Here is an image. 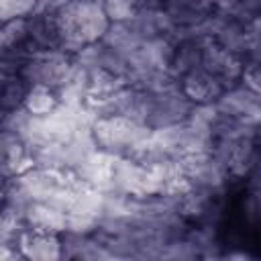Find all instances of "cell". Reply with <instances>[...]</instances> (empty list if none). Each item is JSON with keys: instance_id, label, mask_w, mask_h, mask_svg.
I'll use <instances>...</instances> for the list:
<instances>
[{"instance_id": "cell-11", "label": "cell", "mask_w": 261, "mask_h": 261, "mask_svg": "<svg viewBox=\"0 0 261 261\" xmlns=\"http://www.w3.org/2000/svg\"><path fill=\"white\" fill-rule=\"evenodd\" d=\"M241 84H245L253 92L261 94V63L245 61V67H243V73H241Z\"/></svg>"}, {"instance_id": "cell-8", "label": "cell", "mask_w": 261, "mask_h": 261, "mask_svg": "<svg viewBox=\"0 0 261 261\" xmlns=\"http://www.w3.org/2000/svg\"><path fill=\"white\" fill-rule=\"evenodd\" d=\"M0 39H2V49H14L27 43L29 41V16L4 22Z\"/></svg>"}, {"instance_id": "cell-2", "label": "cell", "mask_w": 261, "mask_h": 261, "mask_svg": "<svg viewBox=\"0 0 261 261\" xmlns=\"http://www.w3.org/2000/svg\"><path fill=\"white\" fill-rule=\"evenodd\" d=\"M192 108H194V102L181 92L177 84L165 92L153 94V108L147 118V126L163 128V126L186 122L192 114Z\"/></svg>"}, {"instance_id": "cell-1", "label": "cell", "mask_w": 261, "mask_h": 261, "mask_svg": "<svg viewBox=\"0 0 261 261\" xmlns=\"http://www.w3.org/2000/svg\"><path fill=\"white\" fill-rule=\"evenodd\" d=\"M51 14L59 49L71 55L80 53L92 43H98L110 27V18L96 0H65L53 8Z\"/></svg>"}, {"instance_id": "cell-9", "label": "cell", "mask_w": 261, "mask_h": 261, "mask_svg": "<svg viewBox=\"0 0 261 261\" xmlns=\"http://www.w3.org/2000/svg\"><path fill=\"white\" fill-rule=\"evenodd\" d=\"M39 10V0H0V18L2 22L14 18H27Z\"/></svg>"}, {"instance_id": "cell-7", "label": "cell", "mask_w": 261, "mask_h": 261, "mask_svg": "<svg viewBox=\"0 0 261 261\" xmlns=\"http://www.w3.org/2000/svg\"><path fill=\"white\" fill-rule=\"evenodd\" d=\"M29 84L18 75H4V82H2V110L4 112H10V110H16L22 106L24 98H27V92H29Z\"/></svg>"}, {"instance_id": "cell-5", "label": "cell", "mask_w": 261, "mask_h": 261, "mask_svg": "<svg viewBox=\"0 0 261 261\" xmlns=\"http://www.w3.org/2000/svg\"><path fill=\"white\" fill-rule=\"evenodd\" d=\"M24 224L35 230L63 234L67 230V212L47 202H33L24 212Z\"/></svg>"}, {"instance_id": "cell-10", "label": "cell", "mask_w": 261, "mask_h": 261, "mask_svg": "<svg viewBox=\"0 0 261 261\" xmlns=\"http://www.w3.org/2000/svg\"><path fill=\"white\" fill-rule=\"evenodd\" d=\"M102 8L110 22H126L141 10V4L139 0H104Z\"/></svg>"}, {"instance_id": "cell-4", "label": "cell", "mask_w": 261, "mask_h": 261, "mask_svg": "<svg viewBox=\"0 0 261 261\" xmlns=\"http://www.w3.org/2000/svg\"><path fill=\"white\" fill-rule=\"evenodd\" d=\"M179 88L194 104H214L224 94V90H228L220 77L212 75L204 67L184 75L179 80Z\"/></svg>"}, {"instance_id": "cell-3", "label": "cell", "mask_w": 261, "mask_h": 261, "mask_svg": "<svg viewBox=\"0 0 261 261\" xmlns=\"http://www.w3.org/2000/svg\"><path fill=\"white\" fill-rule=\"evenodd\" d=\"M24 259L31 261H55L63 257V237L57 232H45L35 228H22L14 241Z\"/></svg>"}, {"instance_id": "cell-6", "label": "cell", "mask_w": 261, "mask_h": 261, "mask_svg": "<svg viewBox=\"0 0 261 261\" xmlns=\"http://www.w3.org/2000/svg\"><path fill=\"white\" fill-rule=\"evenodd\" d=\"M61 104L57 92L47 86H31L27 92V98L22 106L33 114V116H47L51 114L57 106Z\"/></svg>"}]
</instances>
